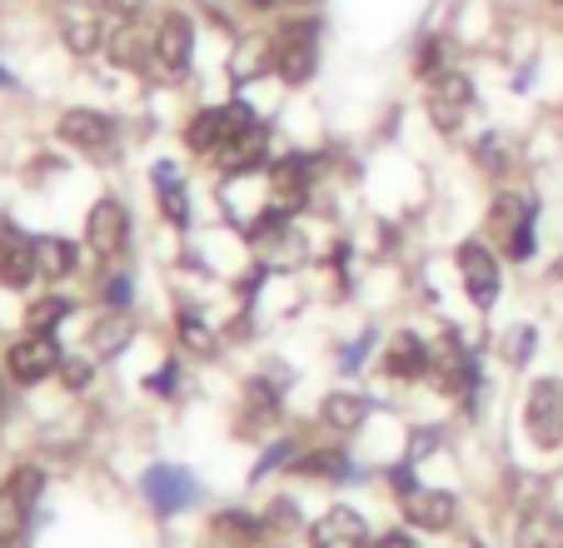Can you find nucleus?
<instances>
[{"label": "nucleus", "mask_w": 563, "mask_h": 548, "mask_svg": "<svg viewBox=\"0 0 563 548\" xmlns=\"http://www.w3.org/2000/svg\"><path fill=\"white\" fill-rule=\"evenodd\" d=\"M41 489H45V474L35 464H21L5 474V484H0V548L21 544V534L31 528V508L41 498Z\"/></svg>", "instance_id": "f257e3e1"}, {"label": "nucleus", "mask_w": 563, "mask_h": 548, "mask_svg": "<svg viewBox=\"0 0 563 548\" xmlns=\"http://www.w3.org/2000/svg\"><path fill=\"white\" fill-rule=\"evenodd\" d=\"M245 130H255V116H250V106H210L200 110V116L185 125V145L195 150V155H214V150H224L230 140H240Z\"/></svg>", "instance_id": "f03ea898"}, {"label": "nucleus", "mask_w": 563, "mask_h": 548, "mask_svg": "<svg viewBox=\"0 0 563 548\" xmlns=\"http://www.w3.org/2000/svg\"><path fill=\"white\" fill-rule=\"evenodd\" d=\"M523 429L539 449H563V380H539L523 399Z\"/></svg>", "instance_id": "7ed1b4c3"}, {"label": "nucleus", "mask_w": 563, "mask_h": 548, "mask_svg": "<svg viewBox=\"0 0 563 548\" xmlns=\"http://www.w3.org/2000/svg\"><path fill=\"white\" fill-rule=\"evenodd\" d=\"M269 65L279 70V80L305 85L314 75V21H289L285 31H275L269 41Z\"/></svg>", "instance_id": "20e7f679"}, {"label": "nucleus", "mask_w": 563, "mask_h": 548, "mask_svg": "<svg viewBox=\"0 0 563 548\" xmlns=\"http://www.w3.org/2000/svg\"><path fill=\"white\" fill-rule=\"evenodd\" d=\"M394 489H399V508H405V518L415 528H429V534H439V528L454 524V498L444 494V489H424L409 479V469H394Z\"/></svg>", "instance_id": "39448f33"}, {"label": "nucleus", "mask_w": 563, "mask_h": 548, "mask_svg": "<svg viewBox=\"0 0 563 548\" xmlns=\"http://www.w3.org/2000/svg\"><path fill=\"white\" fill-rule=\"evenodd\" d=\"M190 51H195V31L180 11H170L155 25V70L159 80H180L190 70Z\"/></svg>", "instance_id": "423d86ee"}, {"label": "nucleus", "mask_w": 563, "mask_h": 548, "mask_svg": "<svg viewBox=\"0 0 563 548\" xmlns=\"http://www.w3.org/2000/svg\"><path fill=\"white\" fill-rule=\"evenodd\" d=\"M459 280H464L468 299H474L478 309H489L494 299H499V260H494L489 244H459Z\"/></svg>", "instance_id": "0eeeda50"}, {"label": "nucleus", "mask_w": 563, "mask_h": 548, "mask_svg": "<svg viewBox=\"0 0 563 548\" xmlns=\"http://www.w3.org/2000/svg\"><path fill=\"white\" fill-rule=\"evenodd\" d=\"M468 106H474V85H468V75L459 70H444L429 80V120H434L439 130H459L468 116Z\"/></svg>", "instance_id": "6e6552de"}, {"label": "nucleus", "mask_w": 563, "mask_h": 548, "mask_svg": "<svg viewBox=\"0 0 563 548\" xmlns=\"http://www.w3.org/2000/svg\"><path fill=\"white\" fill-rule=\"evenodd\" d=\"M5 370H11L15 384H41L60 370V349H55L51 335H25L21 344H11L5 354Z\"/></svg>", "instance_id": "1a4fd4ad"}, {"label": "nucleus", "mask_w": 563, "mask_h": 548, "mask_svg": "<svg viewBox=\"0 0 563 548\" xmlns=\"http://www.w3.org/2000/svg\"><path fill=\"white\" fill-rule=\"evenodd\" d=\"M41 274V254H35V240L21 234L15 224L0 220V285L5 289H25Z\"/></svg>", "instance_id": "9d476101"}, {"label": "nucleus", "mask_w": 563, "mask_h": 548, "mask_svg": "<svg viewBox=\"0 0 563 548\" xmlns=\"http://www.w3.org/2000/svg\"><path fill=\"white\" fill-rule=\"evenodd\" d=\"M494 230L504 234L509 260H529L533 254V205L523 195H499L494 200Z\"/></svg>", "instance_id": "9b49d317"}, {"label": "nucleus", "mask_w": 563, "mask_h": 548, "mask_svg": "<svg viewBox=\"0 0 563 548\" xmlns=\"http://www.w3.org/2000/svg\"><path fill=\"white\" fill-rule=\"evenodd\" d=\"M60 140L100 160V155H110V150H115V125H110L100 110H65V116H60Z\"/></svg>", "instance_id": "f8f14e48"}, {"label": "nucleus", "mask_w": 563, "mask_h": 548, "mask_svg": "<svg viewBox=\"0 0 563 548\" xmlns=\"http://www.w3.org/2000/svg\"><path fill=\"white\" fill-rule=\"evenodd\" d=\"M86 240H90V250H96V254L115 260V254L130 244V215H125V205H120V200H100L96 210H90V220H86Z\"/></svg>", "instance_id": "ddd939ff"}, {"label": "nucleus", "mask_w": 563, "mask_h": 548, "mask_svg": "<svg viewBox=\"0 0 563 548\" xmlns=\"http://www.w3.org/2000/svg\"><path fill=\"white\" fill-rule=\"evenodd\" d=\"M429 374L439 380V390H444V394H474V384H478L474 354H468L454 335H444V344L434 349V370H429Z\"/></svg>", "instance_id": "4468645a"}, {"label": "nucleus", "mask_w": 563, "mask_h": 548, "mask_svg": "<svg viewBox=\"0 0 563 548\" xmlns=\"http://www.w3.org/2000/svg\"><path fill=\"white\" fill-rule=\"evenodd\" d=\"M145 498L155 514H180L195 498V479L175 464H155V469H145Z\"/></svg>", "instance_id": "2eb2a0df"}, {"label": "nucleus", "mask_w": 563, "mask_h": 548, "mask_svg": "<svg viewBox=\"0 0 563 548\" xmlns=\"http://www.w3.org/2000/svg\"><path fill=\"white\" fill-rule=\"evenodd\" d=\"M309 548H369V528L354 508H330L324 518H314L309 528Z\"/></svg>", "instance_id": "dca6fc26"}, {"label": "nucleus", "mask_w": 563, "mask_h": 548, "mask_svg": "<svg viewBox=\"0 0 563 548\" xmlns=\"http://www.w3.org/2000/svg\"><path fill=\"white\" fill-rule=\"evenodd\" d=\"M434 370V349L419 335H394L389 349H384V374L389 380H424Z\"/></svg>", "instance_id": "f3484780"}, {"label": "nucleus", "mask_w": 563, "mask_h": 548, "mask_svg": "<svg viewBox=\"0 0 563 548\" xmlns=\"http://www.w3.org/2000/svg\"><path fill=\"white\" fill-rule=\"evenodd\" d=\"M214 165L224 169V175H250V169H260V160H265V130H245L240 140H230L224 150H214Z\"/></svg>", "instance_id": "a211bd4d"}, {"label": "nucleus", "mask_w": 563, "mask_h": 548, "mask_svg": "<svg viewBox=\"0 0 563 548\" xmlns=\"http://www.w3.org/2000/svg\"><path fill=\"white\" fill-rule=\"evenodd\" d=\"M60 41L70 45L75 55H90L100 45V21H96V11L90 6H80V0H70L60 11Z\"/></svg>", "instance_id": "6ab92c4d"}, {"label": "nucleus", "mask_w": 563, "mask_h": 548, "mask_svg": "<svg viewBox=\"0 0 563 548\" xmlns=\"http://www.w3.org/2000/svg\"><path fill=\"white\" fill-rule=\"evenodd\" d=\"M519 548H563V518L553 508H529L519 518V534H514Z\"/></svg>", "instance_id": "aec40b11"}, {"label": "nucleus", "mask_w": 563, "mask_h": 548, "mask_svg": "<svg viewBox=\"0 0 563 548\" xmlns=\"http://www.w3.org/2000/svg\"><path fill=\"white\" fill-rule=\"evenodd\" d=\"M110 55H115L120 65H150L155 61V35H150V25L120 21V31L110 35Z\"/></svg>", "instance_id": "412c9836"}, {"label": "nucleus", "mask_w": 563, "mask_h": 548, "mask_svg": "<svg viewBox=\"0 0 563 548\" xmlns=\"http://www.w3.org/2000/svg\"><path fill=\"white\" fill-rule=\"evenodd\" d=\"M155 195H159V210H165V220H170V224H185V220H190L185 179H180V169H175L170 160H159V165H155Z\"/></svg>", "instance_id": "4be33fe9"}, {"label": "nucleus", "mask_w": 563, "mask_h": 548, "mask_svg": "<svg viewBox=\"0 0 563 548\" xmlns=\"http://www.w3.org/2000/svg\"><path fill=\"white\" fill-rule=\"evenodd\" d=\"M35 254H41V274H51V280H60V274H70L80 264V250L70 240H60V234H41Z\"/></svg>", "instance_id": "5701e85b"}, {"label": "nucleus", "mask_w": 563, "mask_h": 548, "mask_svg": "<svg viewBox=\"0 0 563 548\" xmlns=\"http://www.w3.org/2000/svg\"><path fill=\"white\" fill-rule=\"evenodd\" d=\"M324 419L334 424V429H360L364 424V414H369V399H364V394H330V399H324Z\"/></svg>", "instance_id": "b1692460"}, {"label": "nucleus", "mask_w": 563, "mask_h": 548, "mask_svg": "<svg viewBox=\"0 0 563 548\" xmlns=\"http://www.w3.org/2000/svg\"><path fill=\"white\" fill-rule=\"evenodd\" d=\"M70 315V299L65 295H45V299H35L31 309H25V335H51L60 319Z\"/></svg>", "instance_id": "393cba45"}, {"label": "nucleus", "mask_w": 563, "mask_h": 548, "mask_svg": "<svg viewBox=\"0 0 563 548\" xmlns=\"http://www.w3.org/2000/svg\"><path fill=\"white\" fill-rule=\"evenodd\" d=\"M295 469H299V474H314V479H344V474H350V459H344V453H334V449H324V453H305Z\"/></svg>", "instance_id": "a878e982"}, {"label": "nucleus", "mask_w": 563, "mask_h": 548, "mask_svg": "<svg viewBox=\"0 0 563 548\" xmlns=\"http://www.w3.org/2000/svg\"><path fill=\"white\" fill-rule=\"evenodd\" d=\"M180 344H185V349H195V354H200V359H210L214 349H220V344H214V335L200 325V319L190 315V309H185V315H180Z\"/></svg>", "instance_id": "bb28decb"}, {"label": "nucleus", "mask_w": 563, "mask_h": 548, "mask_svg": "<svg viewBox=\"0 0 563 548\" xmlns=\"http://www.w3.org/2000/svg\"><path fill=\"white\" fill-rule=\"evenodd\" d=\"M533 349H539V335H533L529 325H519V329L504 335V359H509V364H529Z\"/></svg>", "instance_id": "cd10ccee"}, {"label": "nucleus", "mask_w": 563, "mask_h": 548, "mask_svg": "<svg viewBox=\"0 0 563 548\" xmlns=\"http://www.w3.org/2000/svg\"><path fill=\"white\" fill-rule=\"evenodd\" d=\"M439 55H444V45L439 41L419 45V75H444V61H439Z\"/></svg>", "instance_id": "c85d7f7f"}, {"label": "nucleus", "mask_w": 563, "mask_h": 548, "mask_svg": "<svg viewBox=\"0 0 563 548\" xmlns=\"http://www.w3.org/2000/svg\"><path fill=\"white\" fill-rule=\"evenodd\" d=\"M106 305H115V309H125V305H130V280H125V274L106 280Z\"/></svg>", "instance_id": "c756f323"}, {"label": "nucleus", "mask_w": 563, "mask_h": 548, "mask_svg": "<svg viewBox=\"0 0 563 548\" xmlns=\"http://www.w3.org/2000/svg\"><path fill=\"white\" fill-rule=\"evenodd\" d=\"M478 160H484V165H494V169H504V165H509V160H504L499 135H484V145H478Z\"/></svg>", "instance_id": "7c9ffc66"}, {"label": "nucleus", "mask_w": 563, "mask_h": 548, "mask_svg": "<svg viewBox=\"0 0 563 548\" xmlns=\"http://www.w3.org/2000/svg\"><path fill=\"white\" fill-rule=\"evenodd\" d=\"M110 15H120V21H135L140 11H145V0H100Z\"/></svg>", "instance_id": "2f4dec72"}, {"label": "nucleus", "mask_w": 563, "mask_h": 548, "mask_svg": "<svg viewBox=\"0 0 563 548\" xmlns=\"http://www.w3.org/2000/svg\"><path fill=\"white\" fill-rule=\"evenodd\" d=\"M175 384H180V370H175V364H165V370L150 380V390H155V394H175Z\"/></svg>", "instance_id": "473e14b6"}, {"label": "nucleus", "mask_w": 563, "mask_h": 548, "mask_svg": "<svg viewBox=\"0 0 563 548\" xmlns=\"http://www.w3.org/2000/svg\"><path fill=\"white\" fill-rule=\"evenodd\" d=\"M96 344H100V349H120V344H125V325H106V329H96Z\"/></svg>", "instance_id": "72a5a7b5"}, {"label": "nucleus", "mask_w": 563, "mask_h": 548, "mask_svg": "<svg viewBox=\"0 0 563 548\" xmlns=\"http://www.w3.org/2000/svg\"><path fill=\"white\" fill-rule=\"evenodd\" d=\"M369 548H419V544L409 534H384V538H374Z\"/></svg>", "instance_id": "f704fd0d"}, {"label": "nucleus", "mask_w": 563, "mask_h": 548, "mask_svg": "<svg viewBox=\"0 0 563 548\" xmlns=\"http://www.w3.org/2000/svg\"><path fill=\"white\" fill-rule=\"evenodd\" d=\"M65 384H70V390H80V384H86V364H80V359H75V364H65Z\"/></svg>", "instance_id": "c9c22d12"}, {"label": "nucleus", "mask_w": 563, "mask_h": 548, "mask_svg": "<svg viewBox=\"0 0 563 548\" xmlns=\"http://www.w3.org/2000/svg\"><path fill=\"white\" fill-rule=\"evenodd\" d=\"M553 285H563V260H559V264H553Z\"/></svg>", "instance_id": "e433bc0d"}, {"label": "nucleus", "mask_w": 563, "mask_h": 548, "mask_svg": "<svg viewBox=\"0 0 563 548\" xmlns=\"http://www.w3.org/2000/svg\"><path fill=\"white\" fill-rule=\"evenodd\" d=\"M0 85H11V75H5V70H0Z\"/></svg>", "instance_id": "4c0bfd02"}, {"label": "nucleus", "mask_w": 563, "mask_h": 548, "mask_svg": "<svg viewBox=\"0 0 563 548\" xmlns=\"http://www.w3.org/2000/svg\"><path fill=\"white\" fill-rule=\"evenodd\" d=\"M295 6H314V0H295Z\"/></svg>", "instance_id": "58836bf2"}, {"label": "nucleus", "mask_w": 563, "mask_h": 548, "mask_svg": "<svg viewBox=\"0 0 563 548\" xmlns=\"http://www.w3.org/2000/svg\"><path fill=\"white\" fill-rule=\"evenodd\" d=\"M255 6H269V0H255Z\"/></svg>", "instance_id": "ea45409f"}]
</instances>
